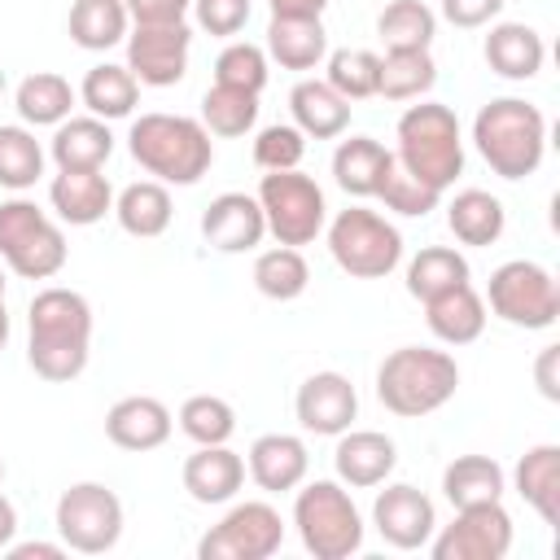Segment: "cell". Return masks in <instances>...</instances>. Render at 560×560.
<instances>
[{
	"label": "cell",
	"mask_w": 560,
	"mask_h": 560,
	"mask_svg": "<svg viewBox=\"0 0 560 560\" xmlns=\"http://www.w3.org/2000/svg\"><path fill=\"white\" fill-rule=\"evenodd\" d=\"M179 429H184V438H192L197 446H219V442H228V438L236 433V411H232V402L219 398V394H192V398H184V407H179Z\"/></svg>",
	"instance_id": "obj_43"
},
{
	"label": "cell",
	"mask_w": 560,
	"mask_h": 560,
	"mask_svg": "<svg viewBox=\"0 0 560 560\" xmlns=\"http://www.w3.org/2000/svg\"><path fill=\"white\" fill-rule=\"evenodd\" d=\"M92 354V306L79 289L48 284L26 306V363L35 376L66 385L88 368Z\"/></svg>",
	"instance_id": "obj_1"
},
{
	"label": "cell",
	"mask_w": 560,
	"mask_h": 560,
	"mask_svg": "<svg viewBox=\"0 0 560 560\" xmlns=\"http://www.w3.org/2000/svg\"><path fill=\"white\" fill-rule=\"evenodd\" d=\"M188 52H192L188 22L127 31V70L136 74L140 88H175L188 74Z\"/></svg>",
	"instance_id": "obj_14"
},
{
	"label": "cell",
	"mask_w": 560,
	"mask_h": 560,
	"mask_svg": "<svg viewBox=\"0 0 560 560\" xmlns=\"http://www.w3.org/2000/svg\"><path fill=\"white\" fill-rule=\"evenodd\" d=\"M214 83L223 88H245V92H262L267 88V48L249 44V39H232L219 57H214Z\"/></svg>",
	"instance_id": "obj_45"
},
{
	"label": "cell",
	"mask_w": 560,
	"mask_h": 560,
	"mask_svg": "<svg viewBox=\"0 0 560 560\" xmlns=\"http://www.w3.org/2000/svg\"><path fill=\"white\" fill-rule=\"evenodd\" d=\"M258 206L267 219V232L276 236V245H311L324 223H328V201L324 188L302 175V171H267L258 179Z\"/></svg>",
	"instance_id": "obj_10"
},
{
	"label": "cell",
	"mask_w": 560,
	"mask_h": 560,
	"mask_svg": "<svg viewBox=\"0 0 560 560\" xmlns=\"http://www.w3.org/2000/svg\"><path fill=\"white\" fill-rule=\"evenodd\" d=\"M376 35L385 52H407V48H429L438 35V13L424 0H389L376 13Z\"/></svg>",
	"instance_id": "obj_37"
},
{
	"label": "cell",
	"mask_w": 560,
	"mask_h": 560,
	"mask_svg": "<svg viewBox=\"0 0 560 560\" xmlns=\"http://www.w3.org/2000/svg\"><path fill=\"white\" fill-rule=\"evenodd\" d=\"M131 26H166V22H184L192 0H122Z\"/></svg>",
	"instance_id": "obj_49"
},
{
	"label": "cell",
	"mask_w": 560,
	"mask_h": 560,
	"mask_svg": "<svg viewBox=\"0 0 560 560\" xmlns=\"http://www.w3.org/2000/svg\"><path fill=\"white\" fill-rule=\"evenodd\" d=\"M4 83H9V79H4V66H0V96H4Z\"/></svg>",
	"instance_id": "obj_55"
},
{
	"label": "cell",
	"mask_w": 560,
	"mask_h": 560,
	"mask_svg": "<svg viewBox=\"0 0 560 560\" xmlns=\"http://www.w3.org/2000/svg\"><path fill=\"white\" fill-rule=\"evenodd\" d=\"M516 494L542 516V525H560V446L556 442H538L516 459Z\"/></svg>",
	"instance_id": "obj_27"
},
{
	"label": "cell",
	"mask_w": 560,
	"mask_h": 560,
	"mask_svg": "<svg viewBox=\"0 0 560 560\" xmlns=\"http://www.w3.org/2000/svg\"><path fill=\"white\" fill-rule=\"evenodd\" d=\"M293 416L306 433L315 438H337L354 424L359 416V394L350 385V376L341 372H311L302 385H298V398H293Z\"/></svg>",
	"instance_id": "obj_16"
},
{
	"label": "cell",
	"mask_w": 560,
	"mask_h": 560,
	"mask_svg": "<svg viewBox=\"0 0 560 560\" xmlns=\"http://www.w3.org/2000/svg\"><path fill=\"white\" fill-rule=\"evenodd\" d=\"M48 153L57 171H101L114 153V131L96 114H70L66 122L52 127Z\"/></svg>",
	"instance_id": "obj_22"
},
{
	"label": "cell",
	"mask_w": 560,
	"mask_h": 560,
	"mask_svg": "<svg viewBox=\"0 0 560 560\" xmlns=\"http://www.w3.org/2000/svg\"><path fill=\"white\" fill-rule=\"evenodd\" d=\"M468 258L455 245H424L411 262H407V293L416 302H429L455 284H468Z\"/></svg>",
	"instance_id": "obj_36"
},
{
	"label": "cell",
	"mask_w": 560,
	"mask_h": 560,
	"mask_svg": "<svg viewBox=\"0 0 560 560\" xmlns=\"http://www.w3.org/2000/svg\"><path fill=\"white\" fill-rule=\"evenodd\" d=\"M459 389V363L433 346H398L376 368V398L402 420H420L446 407Z\"/></svg>",
	"instance_id": "obj_4"
},
{
	"label": "cell",
	"mask_w": 560,
	"mask_h": 560,
	"mask_svg": "<svg viewBox=\"0 0 560 560\" xmlns=\"http://www.w3.org/2000/svg\"><path fill=\"white\" fill-rule=\"evenodd\" d=\"M556 368H560V346H542L538 350V363H534V376H538V389H542L547 402H560V376H556Z\"/></svg>",
	"instance_id": "obj_50"
},
{
	"label": "cell",
	"mask_w": 560,
	"mask_h": 560,
	"mask_svg": "<svg viewBox=\"0 0 560 560\" xmlns=\"http://www.w3.org/2000/svg\"><path fill=\"white\" fill-rule=\"evenodd\" d=\"M508 0H442V18L459 31H477V26H490L499 13H503Z\"/></svg>",
	"instance_id": "obj_48"
},
{
	"label": "cell",
	"mask_w": 560,
	"mask_h": 560,
	"mask_svg": "<svg viewBox=\"0 0 560 560\" xmlns=\"http://www.w3.org/2000/svg\"><path fill=\"white\" fill-rule=\"evenodd\" d=\"M389 162H394V153H389L381 140H372V136H350V140H341V144L332 149V179H337V188L350 192V197H376V188H381Z\"/></svg>",
	"instance_id": "obj_30"
},
{
	"label": "cell",
	"mask_w": 560,
	"mask_h": 560,
	"mask_svg": "<svg viewBox=\"0 0 560 560\" xmlns=\"http://www.w3.org/2000/svg\"><path fill=\"white\" fill-rule=\"evenodd\" d=\"M324 83L346 96V101H368L376 96V74H381V57L372 48H332L324 57Z\"/></svg>",
	"instance_id": "obj_42"
},
{
	"label": "cell",
	"mask_w": 560,
	"mask_h": 560,
	"mask_svg": "<svg viewBox=\"0 0 560 560\" xmlns=\"http://www.w3.org/2000/svg\"><path fill=\"white\" fill-rule=\"evenodd\" d=\"M438 83V66L429 48H407V52H385L381 74H376V96L385 101H420Z\"/></svg>",
	"instance_id": "obj_38"
},
{
	"label": "cell",
	"mask_w": 560,
	"mask_h": 560,
	"mask_svg": "<svg viewBox=\"0 0 560 560\" xmlns=\"http://www.w3.org/2000/svg\"><path fill=\"white\" fill-rule=\"evenodd\" d=\"M79 101L88 105V114L114 122V118H131L136 101H140V83L127 66H114V61H101L83 74L79 83Z\"/></svg>",
	"instance_id": "obj_34"
},
{
	"label": "cell",
	"mask_w": 560,
	"mask_h": 560,
	"mask_svg": "<svg viewBox=\"0 0 560 560\" xmlns=\"http://www.w3.org/2000/svg\"><path fill=\"white\" fill-rule=\"evenodd\" d=\"M394 140H398L394 158L429 188L446 192L464 175V131L451 105H438V101L407 105L394 127Z\"/></svg>",
	"instance_id": "obj_5"
},
{
	"label": "cell",
	"mask_w": 560,
	"mask_h": 560,
	"mask_svg": "<svg viewBox=\"0 0 560 560\" xmlns=\"http://www.w3.org/2000/svg\"><path fill=\"white\" fill-rule=\"evenodd\" d=\"M171 214H175V201H171V188L162 179H136L127 184L118 197H114V219L127 236H140V241H153L171 228Z\"/></svg>",
	"instance_id": "obj_29"
},
{
	"label": "cell",
	"mask_w": 560,
	"mask_h": 560,
	"mask_svg": "<svg viewBox=\"0 0 560 560\" xmlns=\"http://www.w3.org/2000/svg\"><path fill=\"white\" fill-rule=\"evenodd\" d=\"M289 114L306 140H337L350 127V101L337 96L324 79H298L289 92Z\"/></svg>",
	"instance_id": "obj_26"
},
{
	"label": "cell",
	"mask_w": 560,
	"mask_h": 560,
	"mask_svg": "<svg viewBox=\"0 0 560 560\" xmlns=\"http://www.w3.org/2000/svg\"><path fill=\"white\" fill-rule=\"evenodd\" d=\"M372 525H376V534H381L389 547H398V551H420V547H429V538H433V529H438V512H433V499H429L424 490H416V486H407V481H394V486H385V490L376 494V503H372Z\"/></svg>",
	"instance_id": "obj_15"
},
{
	"label": "cell",
	"mask_w": 560,
	"mask_h": 560,
	"mask_svg": "<svg viewBox=\"0 0 560 560\" xmlns=\"http://www.w3.org/2000/svg\"><path fill=\"white\" fill-rule=\"evenodd\" d=\"M254 122H258V92L214 83V88L201 96V127H206L210 136L236 140V136L254 131Z\"/></svg>",
	"instance_id": "obj_40"
},
{
	"label": "cell",
	"mask_w": 560,
	"mask_h": 560,
	"mask_svg": "<svg viewBox=\"0 0 560 560\" xmlns=\"http://www.w3.org/2000/svg\"><path fill=\"white\" fill-rule=\"evenodd\" d=\"M271 18H324L328 0H267Z\"/></svg>",
	"instance_id": "obj_52"
},
{
	"label": "cell",
	"mask_w": 560,
	"mask_h": 560,
	"mask_svg": "<svg viewBox=\"0 0 560 560\" xmlns=\"http://www.w3.org/2000/svg\"><path fill=\"white\" fill-rule=\"evenodd\" d=\"M433 560H503L512 551V516L503 499L455 508V521L433 529Z\"/></svg>",
	"instance_id": "obj_13"
},
{
	"label": "cell",
	"mask_w": 560,
	"mask_h": 560,
	"mask_svg": "<svg viewBox=\"0 0 560 560\" xmlns=\"http://www.w3.org/2000/svg\"><path fill=\"white\" fill-rule=\"evenodd\" d=\"M376 197L385 201V210L407 214V219H424V214H429V210H438V201H442V192H438V188H429L424 179H416L398 158L389 162V171H385V179H381Z\"/></svg>",
	"instance_id": "obj_44"
},
{
	"label": "cell",
	"mask_w": 560,
	"mask_h": 560,
	"mask_svg": "<svg viewBox=\"0 0 560 560\" xmlns=\"http://www.w3.org/2000/svg\"><path fill=\"white\" fill-rule=\"evenodd\" d=\"M446 228L459 245H494L508 228V210L486 188H464L446 206Z\"/></svg>",
	"instance_id": "obj_31"
},
{
	"label": "cell",
	"mask_w": 560,
	"mask_h": 560,
	"mask_svg": "<svg viewBox=\"0 0 560 560\" xmlns=\"http://www.w3.org/2000/svg\"><path fill=\"white\" fill-rule=\"evenodd\" d=\"M66 26H70V39L79 48L105 52V48H114V44L127 39L131 18H127V4L122 0H74Z\"/></svg>",
	"instance_id": "obj_35"
},
{
	"label": "cell",
	"mask_w": 560,
	"mask_h": 560,
	"mask_svg": "<svg viewBox=\"0 0 560 560\" xmlns=\"http://www.w3.org/2000/svg\"><path fill=\"white\" fill-rule=\"evenodd\" d=\"M39 175H44V144L35 140L31 127L4 122L0 127V188L26 192L35 188Z\"/></svg>",
	"instance_id": "obj_41"
},
{
	"label": "cell",
	"mask_w": 560,
	"mask_h": 560,
	"mask_svg": "<svg viewBox=\"0 0 560 560\" xmlns=\"http://www.w3.org/2000/svg\"><path fill=\"white\" fill-rule=\"evenodd\" d=\"M328 57V31L319 18H271L267 22V61L280 70H315Z\"/></svg>",
	"instance_id": "obj_28"
},
{
	"label": "cell",
	"mask_w": 560,
	"mask_h": 560,
	"mask_svg": "<svg viewBox=\"0 0 560 560\" xmlns=\"http://www.w3.org/2000/svg\"><path fill=\"white\" fill-rule=\"evenodd\" d=\"M127 149L140 162V171H149L153 179L175 184V188H192L214 162V140L201 127V118L162 114V109L140 114L131 122Z\"/></svg>",
	"instance_id": "obj_2"
},
{
	"label": "cell",
	"mask_w": 560,
	"mask_h": 560,
	"mask_svg": "<svg viewBox=\"0 0 560 560\" xmlns=\"http://www.w3.org/2000/svg\"><path fill=\"white\" fill-rule=\"evenodd\" d=\"M481 302L503 324L525 328V332H542V328H551L560 319V284L534 258H512V262L494 267Z\"/></svg>",
	"instance_id": "obj_9"
},
{
	"label": "cell",
	"mask_w": 560,
	"mask_h": 560,
	"mask_svg": "<svg viewBox=\"0 0 560 560\" xmlns=\"http://www.w3.org/2000/svg\"><path fill=\"white\" fill-rule=\"evenodd\" d=\"M424 324L442 346H468L486 332V302L472 289V280L455 284V289L424 302Z\"/></svg>",
	"instance_id": "obj_25"
},
{
	"label": "cell",
	"mask_w": 560,
	"mask_h": 560,
	"mask_svg": "<svg viewBox=\"0 0 560 560\" xmlns=\"http://www.w3.org/2000/svg\"><path fill=\"white\" fill-rule=\"evenodd\" d=\"M66 232L35 201H0V262L22 280H52L66 267Z\"/></svg>",
	"instance_id": "obj_7"
},
{
	"label": "cell",
	"mask_w": 560,
	"mask_h": 560,
	"mask_svg": "<svg viewBox=\"0 0 560 560\" xmlns=\"http://www.w3.org/2000/svg\"><path fill=\"white\" fill-rule=\"evenodd\" d=\"M284 542V521L271 503L245 499L223 512L219 525H210L197 542L201 560H267Z\"/></svg>",
	"instance_id": "obj_12"
},
{
	"label": "cell",
	"mask_w": 560,
	"mask_h": 560,
	"mask_svg": "<svg viewBox=\"0 0 560 560\" xmlns=\"http://www.w3.org/2000/svg\"><path fill=\"white\" fill-rule=\"evenodd\" d=\"M293 525L315 560H350L363 547V516L341 481H306L293 494Z\"/></svg>",
	"instance_id": "obj_6"
},
{
	"label": "cell",
	"mask_w": 560,
	"mask_h": 560,
	"mask_svg": "<svg viewBox=\"0 0 560 560\" xmlns=\"http://www.w3.org/2000/svg\"><path fill=\"white\" fill-rule=\"evenodd\" d=\"M328 254L354 280H385L402 262V232L385 214L350 206L328 223Z\"/></svg>",
	"instance_id": "obj_8"
},
{
	"label": "cell",
	"mask_w": 560,
	"mask_h": 560,
	"mask_svg": "<svg viewBox=\"0 0 560 560\" xmlns=\"http://www.w3.org/2000/svg\"><path fill=\"white\" fill-rule=\"evenodd\" d=\"M9 346V306H4V267H0V350Z\"/></svg>",
	"instance_id": "obj_54"
},
{
	"label": "cell",
	"mask_w": 560,
	"mask_h": 560,
	"mask_svg": "<svg viewBox=\"0 0 560 560\" xmlns=\"http://www.w3.org/2000/svg\"><path fill=\"white\" fill-rule=\"evenodd\" d=\"M184 490L192 503H228L236 499V490L245 486V459L219 442V446H197L188 459H184Z\"/></svg>",
	"instance_id": "obj_21"
},
{
	"label": "cell",
	"mask_w": 560,
	"mask_h": 560,
	"mask_svg": "<svg viewBox=\"0 0 560 560\" xmlns=\"http://www.w3.org/2000/svg\"><path fill=\"white\" fill-rule=\"evenodd\" d=\"M0 481H4V459H0Z\"/></svg>",
	"instance_id": "obj_56"
},
{
	"label": "cell",
	"mask_w": 560,
	"mask_h": 560,
	"mask_svg": "<svg viewBox=\"0 0 560 560\" xmlns=\"http://www.w3.org/2000/svg\"><path fill=\"white\" fill-rule=\"evenodd\" d=\"M13 534H18V508L0 494V551L13 542Z\"/></svg>",
	"instance_id": "obj_53"
},
{
	"label": "cell",
	"mask_w": 560,
	"mask_h": 560,
	"mask_svg": "<svg viewBox=\"0 0 560 560\" xmlns=\"http://www.w3.org/2000/svg\"><path fill=\"white\" fill-rule=\"evenodd\" d=\"M201 236L219 254H249L267 236V219L258 197L249 192H219L201 214Z\"/></svg>",
	"instance_id": "obj_17"
},
{
	"label": "cell",
	"mask_w": 560,
	"mask_h": 560,
	"mask_svg": "<svg viewBox=\"0 0 560 560\" xmlns=\"http://www.w3.org/2000/svg\"><path fill=\"white\" fill-rule=\"evenodd\" d=\"M508 490V472L490 455H455L442 468V494L451 508H472V503H494Z\"/></svg>",
	"instance_id": "obj_32"
},
{
	"label": "cell",
	"mask_w": 560,
	"mask_h": 560,
	"mask_svg": "<svg viewBox=\"0 0 560 560\" xmlns=\"http://www.w3.org/2000/svg\"><path fill=\"white\" fill-rule=\"evenodd\" d=\"M74 101H79V92L70 88V79H61V74H52V70L26 74V79L18 83V92H13L18 118L31 122V127H57V122H66L70 109H74Z\"/></svg>",
	"instance_id": "obj_33"
},
{
	"label": "cell",
	"mask_w": 560,
	"mask_h": 560,
	"mask_svg": "<svg viewBox=\"0 0 560 560\" xmlns=\"http://www.w3.org/2000/svg\"><path fill=\"white\" fill-rule=\"evenodd\" d=\"M57 538L79 556H101L122 538V499L101 481H74L61 490L52 512Z\"/></svg>",
	"instance_id": "obj_11"
},
{
	"label": "cell",
	"mask_w": 560,
	"mask_h": 560,
	"mask_svg": "<svg viewBox=\"0 0 560 560\" xmlns=\"http://www.w3.org/2000/svg\"><path fill=\"white\" fill-rule=\"evenodd\" d=\"M311 284V267L302 258V249L293 245H276V249H262L254 258V289L271 302H293L302 298Z\"/></svg>",
	"instance_id": "obj_39"
},
{
	"label": "cell",
	"mask_w": 560,
	"mask_h": 560,
	"mask_svg": "<svg viewBox=\"0 0 560 560\" xmlns=\"http://www.w3.org/2000/svg\"><path fill=\"white\" fill-rule=\"evenodd\" d=\"M249 0H192V18L206 35H219V39H232L245 31L249 22Z\"/></svg>",
	"instance_id": "obj_47"
},
{
	"label": "cell",
	"mask_w": 560,
	"mask_h": 560,
	"mask_svg": "<svg viewBox=\"0 0 560 560\" xmlns=\"http://www.w3.org/2000/svg\"><path fill=\"white\" fill-rule=\"evenodd\" d=\"M66 551H70L66 542H39V538L35 542H9L4 547L9 560H61Z\"/></svg>",
	"instance_id": "obj_51"
},
{
	"label": "cell",
	"mask_w": 560,
	"mask_h": 560,
	"mask_svg": "<svg viewBox=\"0 0 560 560\" xmlns=\"http://www.w3.org/2000/svg\"><path fill=\"white\" fill-rule=\"evenodd\" d=\"M302 153H306V136L293 122H271L254 136V162L262 171H298Z\"/></svg>",
	"instance_id": "obj_46"
},
{
	"label": "cell",
	"mask_w": 560,
	"mask_h": 560,
	"mask_svg": "<svg viewBox=\"0 0 560 560\" xmlns=\"http://www.w3.org/2000/svg\"><path fill=\"white\" fill-rule=\"evenodd\" d=\"M311 472V455H306V442L298 433H262L254 438L249 446V477L258 490L267 494H284V490H298Z\"/></svg>",
	"instance_id": "obj_20"
},
{
	"label": "cell",
	"mask_w": 560,
	"mask_h": 560,
	"mask_svg": "<svg viewBox=\"0 0 560 560\" xmlns=\"http://www.w3.org/2000/svg\"><path fill=\"white\" fill-rule=\"evenodd\" d=\"M472 144L499 179H525L542 166L547 118L521 96H494L472 118Z\"/></svg>",
	"instance_id": "obj_3"
},
{
	"label": "cell",
	"mask_w": 560,
	"mask_h": 560,
	"mask_svg": "<svg viewBox=\"0 0 560 560\" xmlns=\"http://www.w3.org/2000/svg\"><path fill=\"white\" fill-rule=\"evenodd\" d=\"M481 52H486V66L499 79H512V83L534 79L542 70V61H547L542 35L534 26H525V22H494L486 44H481Z\"/></svg>",
	"instance_id": "obj_24"
},
{
	"label": "cell",
	"mask_w": 560,
	"mask_h": 560,
	"mask_svg": "<svg viewBox=\"0 0 560 560\" xmlns=\"http://www.w3.org/2000/svg\"><path fill=\"white\" fill-rule=\"evenodd\" d=\"M171 424H175L171 407L162 398H149V394L118 398L105 411V438L122 451H158L171 438Z\"/></svg>",
	"instance_id": "obj_19"
},
{
	"label": "cell",
	"mask_w": 560,
	"mask_h": 560,
	"mask_svg": "<svg viewBox=\"0 0 560 560\" xmlns=\"http://www.w3.org/2000/svg\"><path fill=\"white\" fill-rule=\"evenodd\" d=\"M394 464H398L394 438H385L376 429H346V433H337L332 468H337V481L341 486H350V490L385 486L389 472H394Z\"/></svg>",
	"instance_id": "obj_18"
},
{
	"label": "cell",
	"mask_w": 560,
	"mask_h": 560,
	"mask_svg": "<svg viewBox=\"0 0 560 560\" xmlns=\"http://www.w3.org/2000/svg\"><path fill=\"white\" fill-rule=\"evenodd\" d=\"M48 201L61 223L92 228L114 210V188L101 171H57L48 184Z\"/></svg>",
	"instance_id": "obj_23"
}]
</instances>
